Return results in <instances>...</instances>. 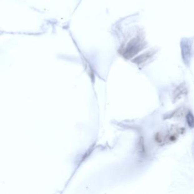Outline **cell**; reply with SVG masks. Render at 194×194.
<instances>
[{
	"label": "cell",
	"instance_id": "1",
	"mask_svg": "<svg viewBox=\"0 0 194 194\" xmlns=\"http://www.w3.org/2000/svg\"><path fill=\"white\" fill-rule=\"evenodd\" d=\"M188 124L191 127H194V118L191 113H188L187 116Z\"/></svg>",
	"mask_w": 194,
	"mask_h": 194
}]
</instances>
